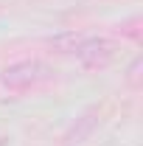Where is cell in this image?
Wrapping results in <instances>:
<instances>
[{
  "label": "cell",
  "mask_w": 143,
  "mask_h": 146,
  "mask_svg": "<svg viewBox=\"0 0 143 146\" xmlns=\"http://www.w3.org/2000/svg\"><path fill=\"white\" fill-rule=\"evenodd\" d=\"M51 79H54V68L42 59H23L3 68L0 73V84L6 90H31L39 84H48Z\"/></svg>",
  "instance_id": "6da1fadb"
},
{
  "label": "cell",
  "mask_w": 143,
  "mask_h": 146,
  "mask_svg": "<svg viewBox=\"0 0 143 146\" xmlns=\"http://www.w3.org/2000/svg\"><path fill=\"white\" fill-rule=\"evenodd\" d=\"M73 56H76L84 68H90V70H101V68H107L109 62L115 59V42H109L107 36H90V34H84L81 42L76 45Z\"/></svg>",
  "instance_id": "7a4b0ae2"
},
{
  "label": "cell",
  "mask_w": 143,
  "mask_h": 146,
  "mask_svg": "<svg viewBox=\"0 0 143 146\" xmlns=\"http://www.w3.org/2000/svg\"><path fill=\"white\" fill-rule=\"evenodd\" d=\"M95 121H98V118H95V110H93V112H87V115H81V121H79V127H73L70 129V135H68V141H81V138H84V135H87L90 129L95 127Z\"/></svg>",
  "instance_id": "3957f363"
}]
</instances>
